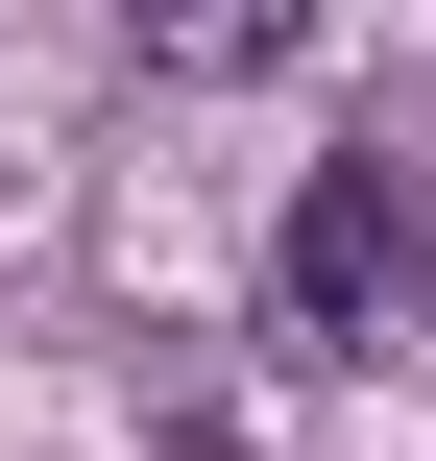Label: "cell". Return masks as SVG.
<instances>
[{
  "label": "cell",
  "mask_w": 436,
  "mask_h": 461,
  "mask_svg": "<svg viewBox=\"0 0 436 461\" xmlns=\"http://www.w3.org/2000/svg\"><path fill=\"white\" fill-rule=\"evenodd\" d=\"M413 292H436L413 170H388V146H340V170L291 194V243H267V316H291L316 365H388V340H413Z\"/></svg>",
  "instance_id": "obj_1"
},
{
  "label": "cell",
  "mask_w": 436,
  "mask_h": 461,
  "mask_svg": "<svg viewBox=\"0 0 436 461\" xmlns=\"http://www.w3.org/2000/svg\"><path fill=\"white\" fill-rule=\"evenodd\" d=\"M121 49H146V73H291L316 0H121Z\"/></svg>",
  "instance_id": "obj_2"
}]
</instances>
